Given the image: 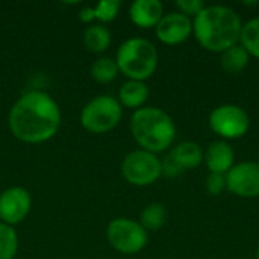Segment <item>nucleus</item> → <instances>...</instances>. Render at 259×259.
Segmentation results:
<instances>
[{"instance_id": "obj_21", "label": "nucleus", "mask_w": 259, "mask_h": 259, "mask_svg": "<svg viewBox=\"0 0 259 259\" xmlns=\"http://www.w3.org/2000/svg\"><path fill=\"white\" fill-rule=\"evenodd\" d=\"M18 249V238L12 226L0 222V259H14Z\"/></svg>"}, {"instance_id": "obj_23", "label": "nucleus", "mask_w": 259, "mask_h": 259, "mask_svg": "<svg viewBox=\"0 0 259 259\" xmlns=\"http://www.w3.org/2000/svg\"><path fill=\"white\" fill-rule=\"evenodd\" d=\"M226 188V176L225 175H215V173H209L206 178V190L209 194L212 196H219L223 193V190Z\"/></svg>"}, {"instance_id": "obj_9", "label": "nucleus", "mask_w": 259, "mask_h": 259, "mask_svg": "<svg viewBox=\"0 0 259 259\" xmlns=\"http://www.w3.org/2000/svg\"><path fill=\"white\" fill-rule=\"evenodd\" d=\"M226 188L240 197L259 196V162H241L226 173Z\"/></svg>"}, {"instance_id": "obj_5", "label": "nucleus", "mask_w": 259, "mask_h": 259, "mask_svg": "<svg viewBox=\"0 0 259 259\" xmlns=\"http://www.w3.org/2000/svg\"><path fill=\"white\" fill-rule=\"evenodd\" d=\"M123 109L120 102L111 96H99L90 100L80 112V124L93 134L112 131L121 120Z\"/></svg>"}, {"instance_id": "obj_25", "label": "nucleus", "mask_w": 259, "mask_h": 259, "mask_svg": "<svg viewBox=\"0 0 259 259\" xmlns=\"http://www.w3.org/2000/svg\"><path fill=\"white\" fill-rule=\"evenodd\" d=\"M162 173L173 178V176H179L181 173H184V170L175 162V159L171 156H167L165 161L162 162Z\"/></svg>"}, {"instance_id": "obj_11", "label": "nucleus", "mask_w": 259, "mask_h": 259, "mask_svg": "<svg viewBox=\"0 0 259 259\" xmlns=\"http://www.w3.org/2000/svg\"><path fill=\"white\" fill-rule=\"evenodd\" d=\"M193 32V21L181 12L165 14L156 26V36L161 42L175 46L184 42Z\"/></svg>"}, {"instance_id": "obj_8", "label": "nucleus", "mask_w": 259, "mask_h": 259, "mask_svg": "<svg viewBox=\"0 0 259 259\" xmlns=\"http://www.w3.org/2000/svg\"><path fill=\"white\" fill-rule=\"evenodd\" d=\"M209 126L217 135L234 140L246 135L250 127V118L247 112L237 105H222L211 112Z\"/></svg>"}, {"instance_id": "obj_20", "label": "nucleus", "mask_w": 259, "mask_h": 259, "mask_svg": "<svg viewBox=\"0 0 259 259\" xmlns=\"http://www.w3.org/2000/svg\"><path fill=\"white\" fill-rule=\"evenodd\" d=\"M240 39L241 46L247 50L249 55L259 58V17L243 24Z\"/></svg>"}, {"instance_id": "obj_7", "label": "nucleus", "mask_w": 259, "mask_h": 259, "mask_svg": "<svg viewBox=\"0 0 259 259\" xmlns=\"http://www.w3.org/2000/svg\"><path fill=\"white\" fill-rule=\"evenodd\" d=\"M124 179L137 187H146L158 181L162 175V162L155 153L135 150L126 155L121 164Z\"/></svg>"}, {"instance_id": "obj_12", "label": "nucleus", "mask_w": 259, "mask_h": 259, "mask_svg": "<svg viewBox=\"0 0 259 259\" xmlns=\"http://www.w3.org/2000/svg\"><path fill=\"white\" fill-rule=\"evenodd\" d=\"M131 21L141 27H156L164 17V6L159 0H135L129 8Z\"/></svg>"}, {"instance_id": "obj_16", "label": "nucleus", "mask_w": 259, "mask_h": 259, "mask_svg": "<svg viewBox=\"0 0 259 259\" xmlns=\"http://www.w3.org/2000/svg\"><path fill=\"white\" fill-rule=\"evenodd\" d=\"M83 42L90 52L102 53L111 44V32L103 24H91L83 33Z\"/></svg>"}, {"instance_id": "obj_26", "label": "nucleus", "mask_w": 259, "mask_h": 259, "mask_svg": "<svg viewBox=\"0 0 259 259\" xmlns=\"http://www.w3.org/2000/svg\"><path fill=\"white\" fill-rule=\"evenodd\" d=\"M79 18H80L82 23H91V21H94V20H96V18H94V9H93L91 6L82 8L80 12H79Z\"/></svg>"}, {"instance_id": "obj_13", "label": "nucleus", "mask_w": 259, "mask_h": 259, "mask_svg": "<svg viewBox=\"0 0 259 259\" xmlns=\"http://www.w3.org/2000/svg\"><path fill=\"white\" fill-rule=\"evenodd\" d=\"M203 159L209 173L226 176V173L234 167L235 153L226 141H214L208 146Z\"/></svg>"}, {"instance_id": "obj_22", "label": "nucleus", "mask_w": 259, "mask_h": 259, "mask_svg": "<svg viewBox=\"0 0 259 259\" xmlns=\"http://www.w3.org/2000/svg\"><path fill=\"white\" fill-rule=\"evenodd\" d=\"M120 8H121V2L118 0H102L93 8L94 18L99 20L100 23H111L118 15Z\"/></svg>"}, {"instance_id": "obj_27", "label": "nucleus", "mask_w": 259, "mask_h": 259, "mask_svg": "<svg viewBox=\"0 0 259 259\" xmlns=\"http://www.w3.org/2000/svg\"><path fill=\"white\" fill-rule=\"evenodd\" d=\"M258 259H259V247H258Z\"/></svg>"}, {"instance_id": "obj_14", "label": "nucleus", "mask_w": 259, "mask_h": 259, "mask_svg": "<svg viewBox=\"0 0 259 259\" xmlns=\"http://www.w3.org/2000/svg\"><path fill=\"white\" fill-rule=\"evenodd\" d=\"M170 156L185 171L200 165V162L203 161V150L194 141H184L173 149Z\"/></svg>"}, {"instance_id": "obj_3", "label": "nucleus", "mask_w": 259, "mask_h": 259, "mask_svg": "<svg viewBox=\"0 0 259 259\" xmlns=\"http://www.w3.org/2000/svg\"><path fill=\"white\" fill-rule=\"evenodd\" d=\"M131 132L143 150L159 153L173 144L176 126L165 111L155 106H146L132 114Z\"/></svg>"}, {"instance_id": "obj_15", "label": "nucleus", "mask_w": 259, "mask_h": 259, "mask_svg": "<svg viewBox=\"0 0 259 259\" xmlns=\"http://www.w3.org/2000/svg\"><path fill=\"white\" fill-rule=\"evenodd\" d=\"M149 97V88L144 82L138 80H127L123 83L118 93V102L121 106L131 108V109H140L143 108L144 102Z\"/></svg>"}, {"instance_id": "obj_1", "label": "nucleus", "mask_w": 259, "mask_h": 259, "mask_svg": "<svg viewBox=\"0 0 259 259\" xmlns=\"http://www.w3.org/2000/svg\"><path fill=\"white\" fill-rule=\"evenodd\" d=\"M8 126L12 135L23 143H44L58 132L61 109L47 93L27 91L12 105Z\"/></svg>"}, {"instance_id": "obj_6", "label": "nucleus", "mask_w": 259, "mask_h": 259, "mask_svg": "<svg viewBox=\"0 0 259 259\" xmlns=\"http://www.w3.org/2000/svg\"><path fill=\"white\" fill-rule=\"evenodd\" d=\"M106 240L117 252L123 255H135L147 244V231L131 219H114L106 229Z\"/></svg>"}, {"instance_id": "obj_18", "label": "nucleus", "mask_w": 259, "mask_h": 259, "mask_svg": "<svg viewBox=\"0 0 259 259\" xmlns=\"http://www.w3.org/2000/svg\"><path fill=\"white\" fill-rule=\"evenodd\" d=\"M90 73H91V77H93L94 82H97V83H109V82L115 80L120 70H118V65H117L115 59L103 56V58H99L91 65Z\"/></svg>"}, {"instance_id": "obj_19", "label": "nucleus", "mask_w": 259, "mask_h": 259, "mask_svg": "<svg viewBox=\"0 0 259 259\" xmlns=\"http://www.w3.org/2000/svg\"><path fill=\"white\" fill-rule=\"evenodd\" d=\"M167 222V209L161 203L147 205L140 215V225L146 231H158Z\"/></svg>"}, {"instance_id": "obj_2", "label": "nucleus", "mask_w": 259, "mask_h": 259, "mask_svg": "<svg viewBox=\"0 0 259 259\" xmlns=\"http://www.w3.org/2000/svg\"><path fill=\"white\" fill-rule=\"evenodd\" d=\"M243 23L238 14L223 5L205 6L193 21L196 39L206 50L225 52L237 46L241 36Z\"/></svg>"}, {"instance_id": "obj_10", "label": "nucleus", "mask_w": 259, "mask_h": 259, "mask_svg": "<svg viewBox=\"0 0 259 259\" xmlns=\"http://www.w3.org/2000/svg\"><path fill=\"white\" fill-rule=\"evenodd\" d=\"M32 206V199L27 190L12 187L0 194V220L5 225H17L23 222Z\"/></svg>"}, {"instance_id": "obj_4", "label": "nucleus", "mask_w": 259, "mask_h": 259, "mask_svg": "<svg viewBox=\"0 0 259 259\" xmlns=\"http://www.w3.org/2000/svg\"><path fill=\"white\" fill-rule=\"evenodd\" d=\"M115 62L129 80L144 82L158 67V52L150 41L131 38L118 47Z\"/></svg>"}, {"instance_id": "obj_24", "label": "nucleus", "mask_w": 259, "mask_h": 259, "mask_svg": "<svg viewBox=\"0 0 259 259\" xmlns=\"http://www.w3.org/2000/svg\"><path fill=\"white\" fill-rule=\"evenodd\" d=\"M175 5L181 11V14H184L187 17L188 15H194L196 17L205 8L202 0H178Z\"/></svg>"}, {"instance_id": "obj_17", "label": "nucleus", "mask_w": 259, "mask_h": 259, "mask_svg": "<svg viewBox=\"0 0 259 259\" xmlns=\"http://www.w3.org/2000/svg\"><path fill=\"white\" fill-rule=\"evenodd\" d=\"M249 58L250 55L247 53V50L241 44H237L222 53V67L226 73L238 74L247 67Z\"/></svg>"}]
</instances>
